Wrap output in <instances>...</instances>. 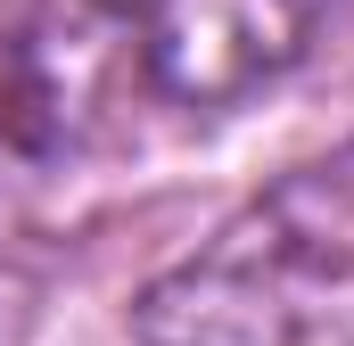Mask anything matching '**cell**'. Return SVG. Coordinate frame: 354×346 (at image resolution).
<instances>
[{
	"instance_id": "6da1fadb",
	"label": "cell",
	"mask_w": 354,
	"mask_h": 346,
	"mask_svg": "<svg viewBox=\"0 0 354 346\" xmlns=\"http://www.w3.org/2000/svg\"><path fill=\"white\" fill-rule=\"evenodd\" d=\"M354 313V140L280 173L132 305L140 346H305Z\"/></svg>"
},
{
	"instance_id": "7a4b0ae2",
	"label": "cell",
	"mask_w": 354,
	"mask_h": 346,
	"mask_svg": "<svg viewBox=\"0 0 354 346\" xmlns=\"http://www.w3.org/2000/svg\"><path fill=\"white\" fill-rule=\"evenodd\" d=\"M140 99H157L140 0H25L0 33V149L17 165L115 149Z\"/></svg>"
},
{
	"instance_id": "3957f363",
	"label": "cell",
	"mask_w": 354,
	"mask_h": 346,
	"mask_svg": "<svg viewBox=\"0 0 354 346\" xmlns=\"http://www.w3.org/2000/svg\"><path fill=\"white\" fill-rule=\"evenodd\" d=\"M149 83L165 107L214 116L305 50V0H140Z\"/></svg>"
},
{
	"instance_id": "277c9868",
	"label": "cell",
	"mask_w": 354,
	"mask_h": 346,
	"mask_svg": "<svg viewBox=\"0 0 354 346\" xmlns=\"http://www.w3.org/2000/svg\"><path fill=\"white\" fill-rule=\"evenodd\" d=\"M0 346H8V330H0Z\"/></svg>"
}]
</instances>
